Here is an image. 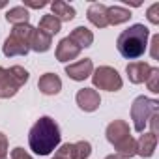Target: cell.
Returning <instances> with one entry per match:
<instances>
[{"label":"cell","mask_w":159,"mask_h":159,"mask_svg":"<svg viewBox=\"0 0 159 159\" xmlns=\"http://www.w3.org/2000/svg\"><path fill=\"white\" fill-rule=\"evenodd\" d=\"M38 88L43 96H56L62 90V79L56 73H45V75L39 77Z\"/></svg>","instance_id":"30bf717a"},{"label":"cell","mask_w":159,"mask_h":159,"mask_svg":"<svg viewBox=\"0 0 159 159\" xmlns=\"http://www.w3.org/2000/svg\"><path fill=\"white\" fill-rule=\"evenodd\" d=\"M157 146V135L153 133H142L137 140V155L140 157H152Z\"/></svg>","instance_id":"5bb4252c"},{"label":"cell","mask_w":159,"mask_h":159,"mask_svg":"<svg viewBox=\"0 0 159 159\" xmlns=\"http://www.w3.org/2000/svg\"><path fill=\"white\" fill-rule=\"evenodd\" d=\"M38 30H41V32H45L47 36H54V34H58L60 30H62V23L51 13V15H43L41 17V21H39V28Z\"/></svg>","instance_id":"ffe728a7"},{"label":"cell","mask_w":159,"mask_h":159,"mask_svg":"<svg viewBox=\"0 0 159 159\" xmlns=\"http://www.w3.org/2000/svg\"><path fill=\"white\" fill-rule=\"evenodd\" d=\"M11 159H32V155H30L25 148L17 146V148H13V150H11Z\"/></svg>","instance_id":"d4e9b609"},{"label":"cell","mask_w":159,"mask_h":159,"mask_svg":"<svg viewBox=\"0 0 159 159\" xmlns=\"http://www.w3.org/2000/svg\"><path fill=\"white\" fill-rule=\"evenodd\" d=\"M4 159H8V157H4Z\"/></svg>","instance_id":"4dcf8cb0"},{"label":"cell","mask_w":159,"mask_h":159,"mask_svg":"<svg viewBox=\"0 0 159 159\" xmlns=\"http://www.w3.org/2000/svg\"><path fill=\"white\" fill-rule=\"evenodd\" d=\"M92 155V144L88 140L73 142V159H88Z\"/></svg>","instance_id":"44dd1931"},{"label":"cell","mask_w":159,"mask_h":159,"mask_svg":"<svg viewBox=\"0 0 159 159\" xmlns=\"http://www.w3.org/2000/svg\"><path fill=\"white\" fill-rule=\"evenodd\" d=\"M86 17L88 21L96 26V28H105L109 26V21H107V6L105 4H99V2H94L88 6V11H86Z\"/></svg>","instance_id":"4fadbf2b"},{"label":"cell","mask_w":159,"mask_h":159,"mask_svg":"<svg viewBox=\"0 0 159 159\" xmlns=\"http://www.w3.org/2000/svg\"><path fill=\"white\" fill-rule=\"evenodd\" d=\"M34 32L32 25H17L11 28V34L6 38L4 45H2V52L6 56H26L30 51V36Z\"/></svg>","instance_id":"277c9868"},{"label":"cell","mask_w":159,"mask_h":159,"mask_svg":"<svg viewBox=\"0 0 159 159\" xmlns=\"http://www.w3.org/2000/svg\"><path fill=\"white\" fill-rule=\"evenodd\" d=\"M47 2L45 0H39V2H34V0H25V8H34V10H39V8H45Z\"/></svg>","instance_id":"4316f807"},{"label":"cell","mask_w":159,"mask_h":159,"mask_svg":"<svg viewBox=\"0 0 159 159\" xmlns=\"http://www.w3.org/2000/svg\"><path fill=\"white\" fill-rule=\"evenodd\" d=\"M8 153V137L0 131V159H4Z\"/></svg>","instance_id":"484cf974"},{"label":"cell","mask_w":159,"mask_h":159,"mask_svg":"<svg viewBox=\"0 0 159 159\" xmlns=\"http://www.w3.org/2000/svg\"><path fill=\"white\" fill-rule=\"evenodd\" d=\"M148 21L152 23V25H159V2H155V4H152L150 8H148Z\"/></svg>","instance_id":"cb8c5ba5"},{"label":"cell","mask_w":159,"mask_h":159,"mask_svg":"<svg viewBox=\"0 0 159 159\" xmlns=\"http://www.w3.org/2000/svg\"><path fill=\"white\" fill-rule=\"evenodd\" d=\"M159 111V101L157 99H150L146 96H139L133 103H131V120H133V127L139 133H144L150 118Z\"/></svg>","instance_id":"5b68a950"},{"label":"cell","mask_w":159,"mask_h":159,"mask_svg":"<svg viewBox=\"0 0 159 159\" xmlns=\"http://www.w3.org/2000/svg\"><path fill=\"white\" fill-rule=\"evenodd\" d=\"M17 92H19V84L13 81V77L10 75V71L0 66V98H2V99H10Z\"/></svg>","instance_id":"7c38bea8"},{"label":"cell","mask_w":159,"mask_h":159,"mask_svg":"<svg viewBox=\"0 0 159 159\" xmlns=\"http://www.w3.org/2000/svg\"><path fill=\"white\" fill-rule=\"evenodd\" d=\"M105 159H122V157H120V155H116V153H112V155H107Z\"/></svg>","instance_id":"f1b7e54d"},{"label":"cell","mask_w":159,"mask_h":159,"mask_svg":"<svg viewBox=\"0 0 159 159\" xmlns=\"http://www.w3.org/2000/svg\"><path fill=\"white\" fill-rule=\"evenodd\" d=\"M79 49H86V47H92L94 43V34L92 30H88L86 26H77L69 36H67Z\"/></svg>","instance_id":"2e32d148"},{"label":"cell","mask_w":159,"mask_h":159,"mask_svg":"<svg viewBox=\"0 0 159 159\" xmlns=\"http://www.w3.org/2000/svg\"><path fill=\"white\" fill-rule=\"evenodd\" d=\"M8 71H10V75L13 77V81L19 84V88L25 86V84L28 83V79H30V73H28L23 66H11Z\"/></svg>","instance_id":"7402d4cb"},{"label":"cell","mask_w":159,"mask_h":159,"mask_svg":"<svg viewBox=\"0 0 159 159\" xmlns=\"http://www.w3.org/2000/svg\"><path fill=\"white\" fill-rule=\"evenodd\" d=\"M66 73H67L69 79H73V81H77V83H81V81H84V79L92 77V73H94V62L90 58L77 60V62L66 66Z\"/></svg>","instance_id":"ba28073f"},{"label":"cell","mask_w":159,"mask_h":159,"mask_svg":"<svg viewBox=\"0 0 159 159\" xmlns=\"http://www.w3.org/2000/svg\"><path fill=\"white\" fill-rule=\"evenodd\" d=\"M152 71V66L148 62H129L127 67H125V73L129 77V81L133 84H140V83H146V79Z\"/></svg>","instance_id":"8fae6325"},{"label":"cell","mask_w":159,"mask_h":159,"mask_svg":"<svg viewBox=\"0 0 159 159\" xmlns=\"http://www.w3.org/2000/svg\"><path fill=\"white\" fill-rule=\"evenodd\" d=\"M62 135L58 124L51 116H41L28 131L30 150L38 155H49L60 146Z\"/></svg>","instance_id":"6da1fadb"},{"label":"cell","mask_w":159,"mask_h":159,"mask_svg":"<svg viewBox=\"0 0 159 159\" xmlns=\"http://www.w3.org/2000/svg\"><path fill=\"white\" fill-rule=\"evenodd\" d=\"M75 101H77L79 109L84 112H94L101 105V98H99L98 90H94V88H81L75 96Z\"/></svg>","instance_id":"52a82bcc"},{"label":"cell","mask_w":159,"mask_h":159,"mask_svg":"<svg viewBox=\"0 0 159 159\" xmlns=\"http://www.w3.org/2000/svg\"><path fill=\"white\" fill-rule=\"evenodd\" d=\"M148 38H150V30L144 25H139V23L133 25L118 36L116 39L118 52L127 60H137L146 52Z\"/></svg>","instance_id":"7a4b0ae2"},{"label":"cell","mask_w":159,"mask_h":159,"mask_svg":"<svg viewBox=\"0 0 159 159\" xmlns=\"http://www.w3.org/2000/svg\"><path fill=\"white\" fill-rule=\"evenodd\" d=\"M52 159H66V157H64V155H62V153H58V152H56V153H54V157H52Z\"/></svg>","instance_id":"f546056e"},{"label":"cell","mask_w":159,"mask_h":159,"mask_svg":"<svg viewBox=\"0 0 159 159\" xmlns=\"http://www.w3.org/2000/svg\"><path fill=\"white\" fill-rule=\"evenodd\" d=\"M146 86L152 94H159V69L157 67H152V71L146 79Z\"/></svg>","instance_id":"603a6c76"},{"label":"cell","mask_w":159,"mask_h":159,"mask_svg":"<svg viewBox=\"0 0 159 159\" xmlns=\"http://www.w3.org/2000/svg\"><path fill=\"white\" fill-rule=\"evenodd\" d=\"M6 21L13 26L17 25H28L30 21V11L25 8V6H15V8H10L6 11Z\"/></svg>","instance_id":"e0dca14e"},{"label":"cell","mask_w":159,"mask_h":159,"mask_svg":"<svg viewBox=\"0 0 159 159\" xmlns=\"http://www.w3.org/2000/svg\"><path fill=\"white\" fill-rule=\"evenodd\" d=\"M152 45H153L152 56H153V58H157V45H159V36H153V38H152Z\"/></svg>","instance_id":"83f0119b"},{"label":"cell","mask_w":159,"mask_h":159,"mask_svg":"<svg viewBox=\"0 0 159 159\" xmlns=\"http://www.w3.org/2000/svg\"><path fill=\"white\" fill-rule=\"evenodd\" d=\"M28 45H30V51H36V52H47V51L51 49V45H52V38L47 36L45 32L34 28Z\"/></svg>","instance_id":"9a60e30c"},{"label":"cell","mask_w":159,"mask_h":159,"mask_svg":"<svg viewBox=\"0 0 159 159\" xmlns=\"http://www.w3.org/2000/svg\"><path fill=\"white\" fill-rule=\"evenodd\" d=\"M51 10H52V15L62 23V21H73L75 19V10L64 2V0H54V2L51 4Z\"/></svg>","instance_id":"ac0fdd59"},{"label":"cell","mask_w":159,"mask_h":159,"mask_svg":"<svg viewBox=\"0 0 159 159\" xmlns=\"http://www.w3.org/2000/svg\"><path fill=\"white\" fill-rule=\"evenodd\" d=\"M81 51H83V49H79L69 38H64V39H60V43L56 45V52H54V54H56V60H58V62L67 64L69 60L79 58Z\"/></svg>","instance_id":"9c48e42d"},{"label":"cell","mask_w":159,"mask_h":159,"mask_svg":"<svg viewBox=\"0 0 159 159\" xmlns=\"http://www.w3.org/2000/svg\"><path fill=\"white\" fill-rule=\"evenodd\" d=\"M107 140L114 146L116 150V155H120L122 159L124 157H133L137 155V140L131 137V131H129V125L127 122L124 120H114L107 125Z\"/></svg>","instance_id":"3957f363"},{"label":"cell","mask_w":159,"mask_h":159,"mask_svg":"<svg viewBox=\"0 0 159 159\" xmlns=\"http://www.w3.org/2000/svg\"><path fill=\"white\" fill-rule=\"evenodd\" d=\"M92 83H94L96 88L107 90V92H118L122 88V84H124L120 73L111 66H99L98 69H94Z\"/></svg>","instance_id":"8992f818"},{"label":"cell","mask_w":159,"mask_h":159,"mask_svg":"<svg viewBox=\"0 0 159 159\" xmlns=\"http://www.w3.org/2000/svg\"><path fill=\"white\" fill-rule=\"evenodd\" d=\"M129 17H131V11L125 10V8H122V6H111V8H107V21L112 26L127 23Z\"/></svg>","instance_id":"d6986e66"}]
</instances>
